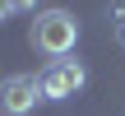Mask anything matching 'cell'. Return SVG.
Segmentation results:
<instances>
[{"label":"cell","instance_id":"obj_1","mask_svg":"<svg viewBox=\"0 0 125 116\" xmlns=\"http://www.w3.org/2000/svg\"><path fill=\"white\" fill-rule=\"evenodd\" d=\"M28 42H32V51H42L51 60H65L79 42V19L70 9H42L37 23L28 28Z\"/></svg>","mask_w":125,"mask_h":116},{"label":"cell","instance_id":"obj_5","mask_svg":"<svg viewBox=\"0 0 125 116\" xmlns=\"http://www.w3.org/2000/svg\"><path fill=\"white\" fill-rule=\"evenodd\" d=\"M116 19H121V23H116V42L125 46V9H121V5H116Z\"/></svg>","mask_w":125,"mask_h":116},{"label":"cell","instance_id":"obj_3","mask_svg":"<svg viewBox=\"0 0 125 116\" xmlns=\"http://www.w3.org/2000/svg\"><path fill=\"white\" fill-rule=\"evenodd\" d=\"M37 102H42L37 74H9V79H0V116H28Z\"/></svg>","mask_w":125,"mask_h":116},{"label":"cell","instance_id":"obj_4","mask_svg":"<svg viewBox=\"0 0 125 116\" xmlns=\"http://www.w3.org/2000/svg\"><path fill=\"white\" fill-rule=\"evenodd\" d=\"M9 5V14H28V9H37V0H5Z\"/></svg>","mask_w":125,"mask_h":116},{"label":"cell","instance_id":"obj_2","mask_svg":"<svg viewBox=\"0 0 125 116\" xmlns=\"http://www.w3.org/2000/svg\"><path fill=\"white\" fill-rule=\"evenodd\" d=\"M37 84H42V98H74V93L88 84V70L65 56V60H51V65L37 74Z\"/></svg>","mask_w":125,"mask_h":116},{"label":"cell","instance_id":"obj_6","mask_svg":"<svg viewBox=\"0 0 125 116\" xmlns=\"http://www.w3.org/2000/svg\"><path fill=\"white\" fill-rule=\"evenodd\" d=\"M5 19H9V5H5V0H0V23H5Z\"/></svg>","mask_w":125,"mask_h":116}]
</instances>
